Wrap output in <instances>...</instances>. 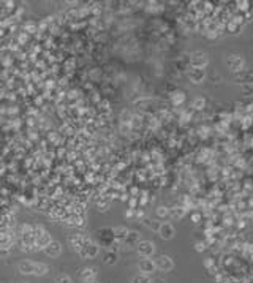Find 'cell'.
<instances>
[{
    "label": "cell",
    "instance_id": "6da1fadb",
    "mask_svg": "<svg viewBox=\"0 0 253 283\" xmlns=\"http://www.w3.org/2000/svg\"><path fill=\"white\" fill-rule=\"evenodd\" d=\"M160 234H162V238L163 239H171L172 236H174V228H172V225L169 223H163V225H160Z\"/></svg>",
    "mask_w": 253,
    "mask_h": 283
},
{
    "label": "cell",
    "instance_id": "7a4b0ae2",
    "mask_svg": "<svg viewBox=\"0 0 253 283\" xmlns=\"http://www.w3.org/2000/svg\"><path fill=\"white\" fill-rule=\"evenodd\" d=\"M190 78L195 81V83H199L204 78V71L201 68H193V71H190Z\"/></svg>",
    "mask_w": 253,
    "mask_h": 283
}]
</instances>
